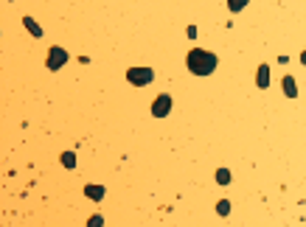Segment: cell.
Returning <instances> with one entry per match:
<instances>
[{
    "label": "cell",
    "instance_id": "5b68a950",
    "mask_svg": "<svg viewBox=\"0 0 306 227\" xmlns=\"http://www.w3.org/2000/svg\"><path fill=\"white\" fill-rule=\"evenodd\" d=\"M256 84L262 90L270 87V68H267V65H259V70H256Z\"/></svg>",
    "mask_w": 306,
    "mask_h": 227
},
{
    "label": "cell",
    "instance_id": "30bf717a",
    "mask_svg": "<svg viewBox=\"0 0 306 227\" xmlns=\"http://www.w3.org/2000/svg\"><path fill=\"white\" fill-rule=\"evenodd\" d=\"M247 3H250V0H227V9H230L233 14H236V11H242V9H245Z\"/></svg>",
    "mask_w": 306,
    "mask_h": 227
},
{
    "label": "cell",
    "instance_id": "ba28073f",
    "mask_svg": "<svg viewBox=\"0 0 306 227\" xmlns=\"http://www.w3.org/2000/svg\"><path fill=\"white\" fill-rule=\"evenodd\" d=\"M23 26L28 28V34H34V37H43V28L37 26V23H34V20H31V17H23Z\"/></svg>",
    "mask_w": 306,
    "mask_h": 227
},
{
    "label": "cell",
    "instance_id": "7c38bea8",
    "mask_svg": "<svg viewBox=\"0 0 306 227\" xmlns=\"http://www.w3.org/2000/svg\"><path fill=\"white\" fill-rule=\"evenodd\" d=\"M217 213H219V216H227V213H230V202H227V199H219V202H217Z\"/></svg>",
    "mask_w": 306,
    "mask_h": 227
},
{
    "label": "cell",
    "instance_id": "8992f818",
    "mask_svg": "<svg viewBox=\"0 0 306 227\" xmlns=\"http://www.w3.org/2000/svg\"><path fill=\"white\" fill-rule=\"evenodd\" d=\"M104 188H101V185H85V196H87V199H93V202H98V199H104Z\"/></svg>",
    "mask_w": 306,
    "mask_h": 227
},
{
    "label": "cell",
    "instance_id": "5bb4252c",
    "mask_svg": "<svg viewBox=\"0 0 306 227\" xmlns=\"http://www.w3.org/2000/svg\"><path fill=\"white\" fill-rule=\"evenodd\" d=\"M301 62H304V68H306V51H304V53H301Z\"/></svg>",
    "mask_w": 306,
    "mask_h": 227
},
{
    "label": "cell",
    "instance_id": "3957f363",
    "mask_svg": "<svg viewBox=\"0 0 306 227\" xmlns=\"http://www.w3.org/2000/svg\"><path fill=\"white\" fill-rule=\"evenodd\" d=\"M169 113H172V96H169V93H160V96L152 101V115H155V118H166Z\"/></svg>",
    "mask_w": 306,
    "mask_h": 227
},
{
    "label": "cell",
    "instance_id": "4fadbf2b",
    "mask_svg": "<svg viewBox=\"0 0 306 227\" xmlns=\"http://www.w3.org/2000/svg\"><path fill=\"white\" fill-rule=\"evenodd\" d=\"M87 227H104V219H101V216H98V213H96V216H90Z\"/></svg>",
    "mask_w": 306,
    "mask_h": 227
},
{
    "label": "cell",
    "instance_id": "52a82bcc",
    "mask_svg": "<svg viewBox=\"0 0 306 227\" xmlns=\"http://www.w3.org/2000/svg\"><path fill=\"white\" fill-rule=\"evenodd\" d=\"M281 84H284V96H287V98H298V84H295L292 76H284Z\"/></svg>",
    "mask_w": 306,
    "mask_h": 227
},
{
    "label": "cell",
    "instance_id": "7a4b0ae2",
    "mask_svg": "<svg viewBox=\"0 0 306 227\" xmlns=\"http://www.w3.org/2000/svg\"><path fill=\"white\" fill-rule=\"evenodd\" d=\"M127 81L135 84V87H146L155 81V70L152 68H130L127 70Z\"/></svg>",
    "mask_w": 306,
    "mask_h": 227
},
{
    "label": "cell",
    "instance_id": "6da1fadb",
    "mask_svg": "<svg viewBox=\"0 0 306 227\" xmlns=\"http://www.w3.org/2000/svg\"><path fill=\"white\" fill-rule=\"evenodd\" d=\"M185 65H188V70H191L194 76H211V73L217 70L219 59H217V53H211V51L191 48L188 56H185Z\"/></svg>",
    "mask_w": 306,
    "mask_h": 227
},
{
    "label": "cell",
    "instance_id": "9c48e42d",
    "mask_svg": "<svg viewBox=\"0 0 306 227\" xmlns=\"http://www.w3.org/2000/svg\"><path fill=\"white\" fill-rule=\"evenodd\" d=\"M62 166H65V168H76V154H73V151H65V154H62Z\"/></svg>",
    "mask_w": 306,
    "mask_h": 227
},
{
    "label": "cell",
    "instance_id": "277c9868",
    "mask_svg": "<svg viewBox=\"0 0 306 227\" xmlns=\"http://www.w3.org/2000/svg\"><path fill=\"white\" fill-rule=\"evenodd\" d=\"M65 62H68V51L53 45L51 51H48V62H45V65H48V70H59V68H65Z\"/></svg>",
    "mask_w": 306,
    "mask_h": 227
},
{
    "label": "cell",
    "instance_id": "8fae6325",
    "mask_svg": "<svg viewBox=\"0 0 306 227\" xmlns=\"http://www.w3.org/2000/svg\"><path fill=\"white\" fill-rule=\"evenodd\" d=\"M217 183H219V185H227V183H230V171H227V168H219V171H217Z\"/></svg>",
    "mask_w": 306,
    "mask_h": 227
}]
</instances>
